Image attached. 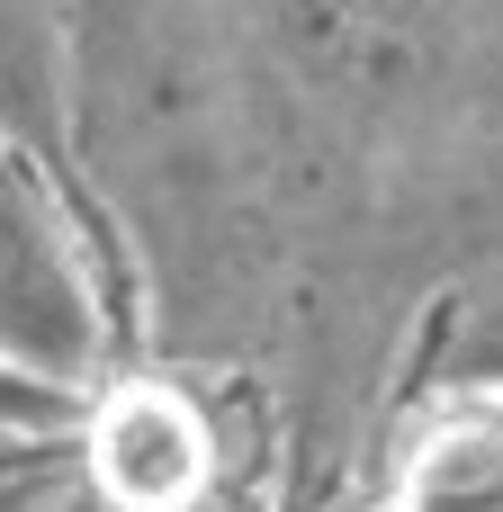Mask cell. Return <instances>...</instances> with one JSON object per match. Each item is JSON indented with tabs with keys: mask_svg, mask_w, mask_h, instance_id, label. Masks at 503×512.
I'll return each instance as SVG.
<instances>
[{
	"mask_svg": "<svg viewBox=\"0 0 503 512\" xmlns=\"http://www.w3.org/2000/svg\"><path fill=\"white\" fill-rule=\"evenodd\" d=\"M0 360H18L45 387H90L99 369V306L72 261V234L27 162L18 135H0Z\"/></svg>",
	"mask_w": 503,
	"mask_h": 512,
	"instance_id": "1",
	"label": "cell"
},
{
	"mask_svg": "<svg viewBox=\"0 0 503 512\" xmlns=\"http://www.w3.org/2000/svg\"><path fill=\"white\" fill-rule=\"evenodd\" d=\"M72 459L108 512H189L198 495H216V423L198 414V396L162 378H126L90 396Z\"/></svg>",
	"mask_w": 503,
	"mask_h": 512,
	"instance_id": "2",
	"label": "cell"
},
{
	"mask_svg": "<svg viewBox=\"0 0 503 512\" xmlns=\"http://www.w3.org/2000/svg\"><path fill=\"white\" fill-rule=\"evenodd\" d=\"M387 512H503V396L441 405L414 432Z\"/></svg>",
	"mask_w": 503,
	"mask_h": 512,
	"instance_id": "3",
	"label": "cell"
},
{
	"mask_svg": "<svg viewBox=\"0 0 503 512\" xmlns=\"http://www.w3.org/2000/svg\"><path fill=\"white\" fill-rule=\"evenodd\" d=\"M54 117V0H0V135Z\"/></svg>",
	"mask_w": 503,
	"mask_h": 512,
	"instance_id": "4",
	"label": "cell"
},
{
	"mask_svg": "<svg viewBox=\"0 0 503 512\" xmlns=\"http://www.w3.org/2000/svg\"><path fill=\"white\" fill-rule=\"evenodd\" d=\"M81 432V396L27 378L18 360H0V441H36V450H72Z\"/></svg>",
	"mask_w": 503,
	"mask_h": 512,
	"instance_id": "5",
	"label": "cell"
},
{
	"mask_svg": "<svg viewBox=\"0 0 503 512\" xmlns=\"http://www.w3.org/2000/svg\"><path fill=\"white\" fill-rule=\"evenodd\" d=\"M189 512H234V504H225V495H198V504H189Z\"/></svg>",
	"mask_w": 503,
	"mask_h": 512,
	"instance_id": "6",
	"label": "cell"
},
{
	"mask_svg": "<svg viewBox=\"0 0 503 512\" xmlns=\"http://www.w3.org/2000/svg\"><path fill=\"white\" fill-rule=\"evenodd\" d=\"M72 512H108V504H99V495H90V486H81V504H72Z\"/></svg>",
	"mask_w": 503,
	"mask_h": 512,
	"instance_id": "7",
	"label": "cell"
},
{
	"mask_svg": "<svg viewBox=\"0 0 503 512\" xmlns=\"http://www.w3.org/2000/svg\"><path fill=\"white\" fill-rule=\"evenodd\" d=\"M0 504H9V495H0Z\"/></svg>",
	"mask_w": 503,
	"mask_h": 512,
	"instance_id": "8",
	"label": "cell"
}]
</instances>
